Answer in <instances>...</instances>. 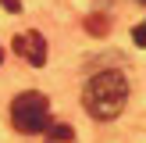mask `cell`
<instances>
[{
	"label": "cell",
	"mask_w": 146,
	"mask_h": 143,
	"mask_svg": "<svg viewBox=\"0 0 146 143\" xmlns=\"http://www.w3.org/2000/svg\"><path fill=\"white\" fill-rule=\"evenodd\" d=\"M132 39L139 43V47H146V21H143V25H135V29H132Z\"/></svg>",
	"instance_id": "6"
},
{
	"label": "cell",
	"mask_w": 146,
	"mask_h": 143,
	"mask_svg": "<svg viewBox=\"0 0 146 143\" xmlns=\"http://www.w3.org/2000/svg\"><path fill=\"white\" fill-rule=\"evenodd\" d=\"M86 29H89V32H107V14H93V18L89 21H86Z\"/></svg>",
	"instance_id": "5"
},
{
	"label": "cell",
	"mask_w": 146,
	"mask_h": 143,
	"mask_svg": "<svg viewBox=\"0 0 146 143\" xmlns=\"http://www.w3.org/2000/svg\"><path fill=\"white\" fill-rule=\"evenodd\" d=\"M4 7H7V11H21V4H18V0H4Z\"/></svg>",
	"instance_id": "7"
},
{
	"label": "cell",
	"mask_w": 146,
	"mask_h": 143,
	"mask_svg": "<svg viewBox=\"0 0 146 143\" xmlns=\"http://www.w3.org/2000/svg\"><path fill=\"white\" fill-rule=\"evenodd\" d=\"M82 100H86V111H89L93 118L111 122V118L121 114V107H125V100H128V82H125L121 72H100V75H93L89 82H86Z\"/></svg>",
	"instance_id": "1"
},
{
	"label": "cell",
	"mask_w": 146,
	"mask_h": 143,
	"mask_svg": "<svg viewBox=\"0 0 146 143\" xmlns=\"http://www.w3.org/2000/svg\"><path fill=\"white\" fill-rule=\"evenodd\" d=\"M11 122H14V129L25 132V136L46 132V125H50V104H46V97L36 93V90L14 97V104H11Z\"/></svg>",
	"instance_id": "2"
},
{
	"label": "cell",
	"mask_w": 146,
	"mask_h": 143,
	"mask_svg": "<svg viewBox=\"0 0 146 143\" xmlns=\"http://www.w3.org/2000/svg\"><path fill=\"white\" fill-rule=\"evenodd\" d=\"M46 143H68V140H50V136H46Z\"/></svg>",
	"instance_id": "8"
},
{
	"label": "cell",
	"mask_w": 146,
	"mask_h": 143,
	"mask_svg": "<svg viewBox=\"0 0 146 143\" xmlns=\"http://www.w3.org/2000/svg\"><path fill=\"white\" fill-rule=\"evenodd\" d=\"M46 136L50 140H75V132H71V125H64V122H57V125H46Z\"/></svg>",
	"instance_id": "4"
},
{
	"label": "cell",
	"mask_w": 146,
	"mask_h": 143,
	"mask_svg": "<svg viewBox=\"0 0 146 143\" xmlns=\"http://www.w3.org/2000/svg\"><path fill=\"white\" fill-rule=\"evenodd\" d=\"M0 61H4V50H0Z\"/></svg>",
	"instance_id": "9"
},
{
	"label": "cell",
	"mask_w": 146,
	"mask_h": 143,
	"mask_svg": "<svg viewBox=\"0 0 146 143\" xmlns=\"http://www.w3.org/2000/svg\"><path fill=\"white\" fill-rule=\"evenodd\" d=\"M139 4H146V0H139Z\"/></svg>",
	"instance_id": "10"
},
{
	"label": "cell",
	"mask_w": 146,
	"mask_h": 143,
	"mask_svg": "<svg viewBox=\"0 0 146 143\" xmlns=\"http://www.w3.org/2000/svg\"><path fill=\"white\" fill-rule=\"evenodd\" d=\"M14 54H18L21 61H29L32 68L46 64V39H43V32H36V29L18 32V36H14Z\"/></svg>",
	"instance_id": "3"
}]
</instances>
